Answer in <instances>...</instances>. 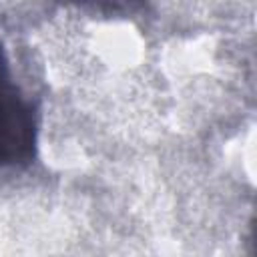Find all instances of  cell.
<instances>
[{
  "label": "cell",
  "instance_id": "cell-1",
  "mask_svg": "<svg viewBox=\"0 0 257 257\" xmlns=\"http://www.w3.org/2000/svg\"><path fill=\"white\" fill-rule=\"evenodd\" d=\"M38 104L16 82L0 42V171L32 165L38 151Z\"/></svg>",
  "mask_w": 257,
  "mask_h": 257
},
{
  "label": "cell",
  "instance_id": "cell-2",
  "mask_svg": "<svg viewBox=\"0 0 257 257\" xmlns=\"http://www.w3.org/2000/svg\"><path fill=\"white\" fill-rule=\"evenodd\" d=\"M80 10H88L92 14H100L106 18H128L145 12L147 0H58Z\"/></svg>",
  "mask_w": 257,
  "mask_h": 257
}]
</instances>
